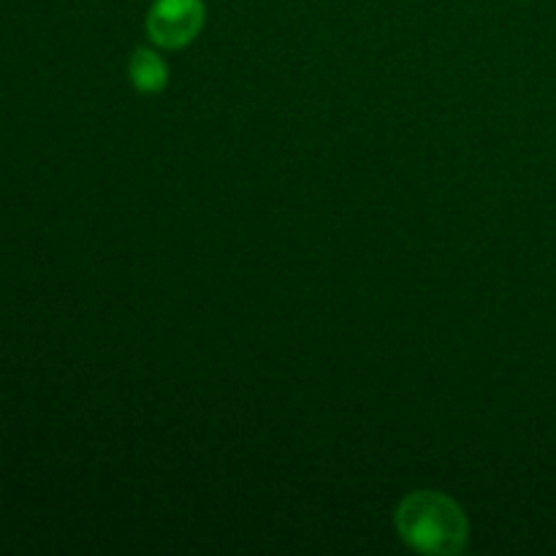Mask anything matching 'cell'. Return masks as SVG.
I'll return each mask as SVG.
<instances>
[{
    "label": "cell",
    "mask_w": 556,
    "mask_h": 556,
    "mask_svg": "<svg viewBox=\"0 0 556 556\" xmlns=\"http://www.w3.org/2000/svg\"><path fill=\"white\" fill-rule=\"evenodd\" d=\"M402 541L424 554H459L467 543V516L440 492H413L396 508Z\"/></svg>",
    "instance_id": "obj_1"
},
{
    "label": "cell",
    "mask_w": 556,
    "mask_h": 556,
    "mask_svg": "<svg viewBox=\"0 0 556 556\" xmlns=\"http://www.w3.org/2000/svg\"><path fill=\"white\" fill-rule=\"evenodd\" d=\"M204 25V0H155L147 14V33L157 47L179 49Z\"/></svg>",
    "instance_id": "obj_2"
},
{
    "label": "cell",
    "mask_w": 556,
    "mask_h": 556,
    "mask_svg": "<svg viewBox=\"0 0 556 556\" xmlns=\"http://www.w3.org/2000/svg\"><path fill=\"white\" fill-rule=\"evenodd\" d=\"M128 76L139 92H161L168 81V68L161 60V54L147 47H139L128 63Z\"/></svg>",
    "instance_id": "obj_3"
}]
</instances>
